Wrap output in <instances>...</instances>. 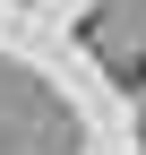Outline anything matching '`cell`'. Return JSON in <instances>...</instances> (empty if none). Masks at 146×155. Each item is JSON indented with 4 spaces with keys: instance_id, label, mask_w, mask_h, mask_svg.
<instances>
[{
    "instance_id": "obj_1",
    "label": "cell",
    "mask_w": 146,
    "mask_h": 155,
    "mask_svg": "<svg viewBox=\"0 0 146 155\" xmlns=\"http://www.w3.org/2000/svg\"><path fill=\"white\" fill-rule=\"evenodd\" d=\"M138 78H146V61H138Z\"/></svg>"
}]
</instances>
